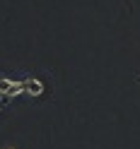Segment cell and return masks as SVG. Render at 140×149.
Segmentation results:
<instances>
[{
    "label": "cell",
    "mask_w": 140,
    "mask_h": 149,
    "mask_svg": "<svg viewBox=\"0 0 140 149\" xmlns=\"http://www.w3.org/2000/svg\"><path fill=\"white\" fill-rule=\"evenodd\" d=\"M24 94L22 82H15L10 77H0V96H20Z\"/></svg>",
    "instance_id": "obj_1"
},
{
    "label": "cell",
    "mask_w": 140,
    "mask_h": 149,
    "mask_svg": "<svg viewBox=\"0 0 140 149\" xmlns=\"http://www.w3.org/2000/svg\"><path fill=\"white\" fill-rule=\"evenodd\" d=\"M22 87H24V94L39 96L41 91H44V82H39V79H24V82H22Z\"/></svg>",
    "instance_id": "obj_2"
},
{
    "label": "cell",
    "mask_w": 140,
    "mask_h": 149,
    "mask_svg": "<svg viewBox=\"0 0 140 149\" xmlns=\"http://www.w3.org/2000/svg\"><path fill=\"white\" fill-rule=\"evenodd\" d=\"M0 111H3V106H0Z\"/></svg>",
    "instance_id": "obj_3"
},
{
    "label": "cell",
    "mask_w": 140,
    "mask_h": 149,
    "mask_svg": "<svg viewBox=\"0 0 140 149\" xmlns=\"http://www.w3.org/2000/svg\"><path fill=\"white\" fill-rule=\"evenodd\" d=\"M10 149H12V147H10Z\"/></svg>",
    "instance_id": "obj_4"
}]
</instances>
